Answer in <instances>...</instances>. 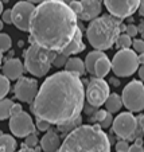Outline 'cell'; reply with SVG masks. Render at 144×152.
<instances>
[{
	"mask_svg": "<svg viewBox=\"0 0 144 152\" xmlns=\"http://www.w3.org/2000/svg\"><path fill=\"white\" fill-rule=\"evenodd\" d=\"M139 69V55L135 50H118L112 59V72L117 77H129Z\"/></svg>",
	"mask_w": 144,
	"mask_h": 152,
	"instance_id": "cell-6",
	"label": "cell"
},
{
	"mask_svg": "<svg viewBox=\"0 0 144 152\" xmlns=\"http://www.w3.org/2000/svg\"><path fill=\"white\" fill-rule=\"evenodd\" d=\"M3 12H4V10H3V1L0 0V15L3 14Z\"/></svg>",
	"mask_w": 144,
	"mask_h": 152,
	"instance_id": "cell-45",
	"label": "cell"
},
{
	"mask_svg": "<svg viewBox=\"0 0 144 152\" xmlns=\"http://www.w3.org/2000/svg\"><path fill=\"white\" fill-rule=\"evenodd\" d=\"M12 46L11 37L8 34H0V50L1 51H8Z\"/></svg>",
	"mask_w": 144,
	"mask_h": 152,
	"instance_id": "cell-27",
	"label": "cell"
},
{
	"mask_svg": "<svg viewBox=\"0 0 144 152\" xmlns=\"http://www.w3.org/2000/svg\"><path fill=\"white\" fill-rule=\"evenodd\" d=\"M20 112H23L22 105H20V104H14V105H12V109H11V116H15Z\"/></svg>",
	"mask_w": 144,
	"mask_h": 152,
	"instance_id": "cell-38",
	"label": "cell"
},
{
	"mask_svg": "<svg viewBox=\"0 0 144 152\" xmlns=\"http://www.w3.org/2000/svg\"><path fill=\"white\" fill-rule=\"evenodd\" d=\"M109 94V85L105 80L94 77L89 81L86 88V101L90 106L98 108V106L105 105Z\"/></svg>",
	"mask_w": 144,
	"mask_h": 152,
	"instance_id": "cell-8",
	"label": "cell"
},
{
	"mask_svg": "<svg viewBox=\"0 0 144 152\" xmlns=\"http://www.w3.org/2000/svg\"><path fill=\"white\" fill-rule=\"evenodd\" d=\"M69 7L73 10V12H74L77 16H80L81 12H82V4H81V1H78V0H72L69 3Z\"/></svg>",
	"mask_w": 144,
	"mask_h": 152,
	"instance_id": "cell-30",
	"label": "cell"
},
{
	"mask_svg": "<svg viewBox=\"0 0 144 152\" xmlns=\"http://www.w3.org/2000/svg\"><path fill=\"white\" fill-rule=\"evenodd\" d=\"M38 92H39L38 81L34 80V78H29V77H20L16 81L15 88H14L15 97L19 101H23V102H27V104L34 102Z\"/></svg>",
	"mask_w": 144,
	"mask_h": 152,
	"instance_id": "cell-11",
	"label": "cell"
},
{
	"mask_svg": "<svg viewBox=\"0 0 144 152\" xmlns=\"http://www.w3.org/2000/svg\"><path fill=\"white\" fill-rule=\"evenodd\" d=\"M18 152H39V149H34V148H29V147H24L22 149H19Z\"/></svg>",
	"mask_w": 144,
	"mask_h": 152,
	"instance_id": "cell-40",
	"label": "cell"
},
{
	"mask_svg": "<svg viewBox=\"0 0 144 152\" xmlns=\"http://www.w3.org/2000/svg\"><path fill=\"white\" fill-rule=\"evenodd\" d=\"M125 31H127V34L129 35L131 38H133V37H136V35H137L139 28L136 26H133V24H129V26L125 27Z\"/></svg>",
	"mask_w": 144,
	"mask_h": 152,
	"instance_id": "cell-36",
	"label": "cell"
},
{
	"mask_svg": "<svg viewBox=\"0 0 144 152\" xmlns=\"http://www.w3.org/2000/svg\"><path fill=\"white\" fill-rule=\"evenodd\" d=\"M86 90L78 75L70 72H58L47 77L31 105L37 118L62 125L81 115L85 105Z\"/></svg>",
	"mask_w": 144,
	"mask_h": 152,
	"instance_id": "cell-1",
	"label": "cell"
},
{
	"mask_svg": "<svg viewBox=\"0 0 144 152\" xmlns=\"http://www.w3.org/2000/svg\"><path fill=\"white\" fill-rule=\"evenodd\" d=\"M62 1H64V3H66V4H69L70 1H72V0H62Z\"/></svg>",
	"mask_w": 144,
	"mask_h": 152,
	"instance_id": "cell-48",
	"label": "cell"
},
{
	"mask_svg": "<svg viewBox=\"0 0 144 152\" xmlns=\"http://www.w3.org/2000/svg\"><path fill=\"white\" fill-rule=\"evenodd\" d=\"M61 139L55 131L49 129L43 135V137L40 139V148L45 152H58L61 148Z\"/></svg>",
	"mask_w": 144,
	"mask_h": 152,
	"instance_id": "cell-16",
	"label": "cell"
},
{
	"mask_svg": "<svg viewBox=\"0 0 144 152\" xmlns=\"http://www.w3.org/2000/svg\"><path fill=\"white\" fill-rule=\"evenodd\" d=\"M132 47L137 54H141L144 53V40L143 39H135L132 42Z\"/></svg>",
	"mask_w": 144,
	"mask_h": 152,
	"instance_id": "cell-32",
	"label": "cell"
},
{
	"mask_svg": "<svg viewBox=\"0 0 144 152\" xmlns=\"http://www.w3.org/2000/svg\"><path fill=\"white\" fill-rule=\"evenodd\" d=\"M50 126H51V124H50L49 121L42 120V118H38L37 120V128L39 129V131H42V132H47L50 129Z\"/></svg>",
	"mask_w": 144,
	"mask_h": 152,
	"instance_id": "cell-31",
	"label": "cell"
},
{
	"mask_svg": "<svg viewBox=\"0 0 144 152\" xmlns=\"http://www.w3.org/2000/svg\"><path fill=\"white\" fill-rule=\"evenodd\" d=\"M129 144L125 140H120L116 143V152H128L129 151Z\"/></svg>",
	"mask_w": 144,
	"mask_h": 152,
	"instance_id": "cell-33",
	"label": "cell"
},
{
	"mask_svg": "<svg viewBox=\"0 0 144 152\" xmlns=\"http://www.w3.org/2000/svg\"><path fill=\"white\" fill-rule=\"evenodd\" d=\"M104 4L112 16L125 19L139 10L140 0H104Z\"/></svg>",
	"mask_w": 144,
	"mask_h": 152,
	"instance_id": "cell-12",
	"label": "cell"
},
{
	"mask_svg": "<svg viewBox=\"0 0 144 152\" xmlns=\"http://www.w3.org/2000/svg\"><path fill=\"white\" fill-rule=\"evenodd\" d=\"M26 140H24V147H29V148H35L38 144V136L35 132L30 133L27 137H24Z\"/></svg>",
	"mask_w": 144,
	"mask_h": 152,
	"instance_id": "cell-29",
	"label": "cell"
},
{
	"mask_svg": "<svg viewBox=\"0 0 144 152\" xmlns=\"http://www.w3.org/2000/svg\"><path fill=\"white\" fill-rule=\"evenodd\" d=\"M139 14L144 16V0H140V6H139Z\"/></svg>",
	"mask_w": 144,
	"mask_h": 152,
	"instance_id": "cell-42",
	"label": "cell"
},
{
	"mask_svg": "<svg viewBox=\"0 0 144 152\" xmlns=\"http://www.w3.org/2000/svg\"><path fill=\"white\" fill-rule=\"evenodd\" d=\"M0 152H4V149H3V148H1V147H0Z\"/></svg>",
	"mask_w": 144,
	"mask_h": 152,
	"instance_id": "cell-49",
	"label": "cell"
},
{
	"mask_svg": "<svg viewBox=\"0 0 144 152\" xmlns=\"http://www.w3.org/2000/svg\"><path fill=\"white\" fill-rule=\"evenodd\" d=\"M112 70V62L107 55H102L100 59L96 62L94 66V75L98 78H104L108 75V73Z\"/></svg>",
	"mask_w": 144,
	"mask_h": 152,
	"instance_id": "cell-19",
	"label": "cell"
},
{
	"mask_svg": "<svg viewBox=\"0 0 144 152\" xmlns=\"http://www.w3.org/2000/svg\"><path fill=\"white\" fill-rule=\"evenodd\" d=\"M10 80L4 74H0V100H3L10 92Z\"/></svg>",
	"mask_w": 144,
	"mask_h": 152,
	"instance_id": "cell-26",
	"label": "cell"
},
{
	"mask_svg": "<svg viewBox=\"0 0 144 152\" xmlns=\"http://www.w3.org/2000/svg\"><path fill=\"white\" fill-rule=\"evenodd\" d=\"M84 49H85V45H84V42H82V31H81V28H78V31L75 32L73 40L67 45V47H65L61 53H64L67 57H72V55H74V54H78V53L84 51Z\"/></svg>",
	"mask_w": 144,
	"mask_h": 152,
	"instance_id": "cell-17",
	"label": "cell"
},
{
	"mask_svg": "<svg viewBox=\"0 0 144 152\" xmlns=\"http://www.w3.org/2000/svg\"><path fill=\"white\" fill-rule=\"evenodd\" d=\"M1 20H3L4 23H7V24L12 23V12H11V10H6V11L1 14Z\"/></svg>",
	"mask_w": 144,
	"mask_h": 152,
	"instance_id": "cell-35",
	"label": "cell"
},
{
	"mask_svg": "<svg viewBox=\"0 0 144 152\" xmlns=\"http://www.w3.org/2000/svg\"><path fill=\"white\" fill-rule=\"evenodd\" d=\"M24 69L26 67H24V63H22V61L18 59V58H11L3 65L1 70H3V74L11 81V80H19L22 77V74H23Z\"/></svg>",
	"mask_w": 144,
	"mask_h": 152,
	"instance_id": "cell-14",
	"label": "cell"
},
{
	"mask_svg": "<svg viewBox=\"0 0 144 152\" xmlns=\"http://www.w3.org/2000/svg\"><path fill=\"white\" fill-rule=\"evenodd\" d=\"M107 115H108V110H98V112H96V113H94L93 118H94L96 121H98V123H100L101 120H104L105 116H107Z\"/></svg>",
	"mask_w": 144,
	"mask_h": 152,
	"instance_id": "cell-37",
	"label": "cell"
},
{
	"mask_svg": "<svg viewBox=\"0 0 144 152\" xmlns=\"http://www.w3.org/2000/svg\"><path fill=\"white\" fill-rule=\"evenodd\" d=\"M1 61H3V51L0 50V66H1Z\"/></svg>",
	"mask_w": 144,
	"mask_h": 152,
	"instance_id": "cell-46",
	"label": "cell"
},
{
	"mask_svg": "<svg viewBox=\"0 0 144 152\" xmlns=\"http://www.w3.org/2000/svg\"><path fill=\"white\" fill-rule=\"evenodd\" d=\"M123 105L129 112H141L144 110V85L137 80L131 81L123 90Z\"/></svg>",
	"mask_w": 144,
	"mask_h": 152,
	"instance_id": "cell-7",
	"label": "cell"
},
{
	"mask_svg": "<svg viewBox=\"0 0 144 152\" xmlns=\"http://www.w3.org/2000/svg\"><path fill=\"white\" fill-rule=\"evenodd\" d=\"M128 152H144V147L143 145H139V144H132L129 147V151Z\"/></svg>",
	"mask_w": 144,
	"mask_h": 152,
	"instance_id": "cell-39",
	"label": "cell"
},
{
	"mask_svg": "<svg viewBox=\"0 0 144 152\" xmlns=\"http://www.w3.org/2000/svg\"><path fill=\"white\" fill-rule=\"evenodd\" d=\"M82 125V116H78V117H75L74 120H72V121H67V123H65V124H62V125H58V131L59 132H64V133H70L73 131V129H75V128H78V126H81Z\"/></svg>",
	"mask_w": 144,
	"mask_h": 152,
	"instance_id": "cell-23",
	"label": "cell"
},
{
	"mask_svg": "<svg viewBox=\"0 0 144 152\" xmlns=\"http://www.w3.org/2000/svg\"><path fill=\"white\" fill-rule=\"evenodd\" d=\"M121 32V23L112 15L98 16L90 22L86 28V38L96 50H109Z\"/></svg>",
	"mask_w": 144,
	"mask_h": 152,
	"instance_id": "cell-4",
	"label": "cell"
},
{
	"mask_svg": "<svg viewBox=\"0 0 144 152\" xmlns=\"http://www.w3.org/2000/svg\"><path fill=\"white\" fill-rule=\"evenodd\" d=\"M27 1H31V3H43V1H46V0H27Z\"/></svg>",
	"mask_w": 144,
	"mask_h": 152,
	"instance_id": "cell-44",
	"label": "cell"
},
{
	"mask_svg": "<svg viewBox=\"0 0 144 152\" xmlns=\"http://www.w3.org/2000/svg\"><path fill=\"white\" fill-rule=\"evenodd\" d=\"M104 54V51H101V50H94V51L89 53L85 58V66H86V72L90 73V74L94 75V66H96V62L100 59Z\"/></svg>",
	"mask_w": 144,
	"mask_h": 152,
	"instance_id": "cell-20",
	"label": "cell"
},
{
	"mask_svg": "<svg viewBox=\"0 0 144 152\" xmlns=\"http://www.w3.org/2000/svg\"><path fill=\"white\" fill-rule=\"evenodd\" d=\"M65 70L78 75V77H81V75H84L85 72H86V66H85V62L81 59V58L69 57L66 65H65Z\"/></svg>",
	"mask_w": 144,
	"mask_h": 152,
	"instance_id": "cell-18",
	"label": "cell"
},
{
	"mask_svg": "<svg viewBox=\"0 0 144 152\" xmlns=\"http://www.w3.org/2000/svg\"><path fill=\"white\" fill-rule=\"evenodd\" d=\"M105 106H107V110L109 113L118 112L121 109V106H123V98L118 94H116V93H110L107 102H105Z\"/></svg>",
	"mask_w": 144,
	"mask_h": 152,
	"instance_id": "cell-21",
	"label": "cell"
},
{
	"mask_svg": "<svg viewBox=\"0 0 144 152\" xmlns=\"http://www.w3.org/2000/svg\"><path fill=\"white\" fill-rule=\"evenodd\" d=\"M12 105H14L12 100H8V98H3V100H0V121L11 117Z\"/></svg>",
	"mask_w": 144,
	"mask_h": 152,
	"instance_id": "cell-24",
	"label": "cell"
},
{
	"mask_svg": "<svg viewBox=\"0 0 144 152\" xmlns=\"http://www.w3.org/2000/svg\"><path fill=\"white\" fill-rule=\"evenodd\" d=\"M139 63H140V65H144V53L139 54Z\"/></svg>",
	"mask_w": 144,
	"mask_h": 152,
	"instance_id": "cell-43",
	"label": "cell"
},
{
	"mask_svg": "<svg viewBox=\"0 0 144 152\" xmlns=\"http://www.w3.org/2000/svg\"><path fill=\"white\" fill-rule=\"evenodd\" d=\"M0 147L4 149V152H15L18 143L14 136L11 135H0Z\"/></svg>",
	"mask_w": 144,
	"mask_h": 152,
	"instance_id": "cell-22",
	"label": "cell"
},
{
	"mask_svg": "<svg viewBox=\"0 0 144 152\" xmlns=\"http://www.w3.org/2000/svg\"><path fill=\"white\" fill-rule=\"evenodd\" d=\"M10 131L16 137H27L30 133L35 132V124L31 116L26 112H20L10 117Z\"/></svg>",
	"mask_w": 144,
	"mask_h": 152,
	"instance_id": "cell-13",
	"label": "cell"
},
{
	"mask_svg": "<svg viewBox=\"0 0 144 152\" xmlns=\"http://www.w3.org/2000/svg\"><path fill=\"white\" fill-rule=\"evenodd\" d=\"M113 124V117H112V113H109L108 112V115L105 116V118L104 120H101L100 121V128H108V126H110Z\"/></svg>",
	"mask_w": 144,
	"mask_h": 152,
	"instance_id": "cell-34",
	"label": "cell"
},
{
	"mask_svg": "<svg viewBox=\"0 0 144 152\" xmlns=\"http://www.w3.org/2000/svg\"><path fill=\"white\" fill-rule=\"evenodd\" d=\"M82 4V12L78 18L82 20H90L98 18V15L101 14V3L100 0H81Z\"/></svg>",
	"mask_w": 144,
	"mask_h": 152,
	"instance_id": "cell-15",
	"label": "cell"
},
{
	"mask_svg": "<svg viewBox=\"0 0 144 152\" xmlns=\"http://www.w3.org/2000/svg\"><path fill=\"white\" fill-rule=\"evenodd\" d=\"M132 42L133 40L131 39V37L125 32V34H120L117 38V40H116V46L118 47L120 50L123 49H129L131 46H132Z\"/></svg>",
	"mask_w": 144,
	"mask_h": 152,
	"instance_id": "cell-25",
	"label": "cell"
},
{
	"mask_svg": "<svg viewBox=\"0 0 144 152\" xmlns=\"http://www.w3.org/2000/svg\"><path fill=\"white\" fill-rule=\"evenodd\" d=\"M67 59H69L67 55H65L64 53H58L57 57H55V59H54V62H53V65H54L55 67H65Z\"/></svg>",
	"mask_w": 144,
	"mask_h": 152,
	"instance_id": "cell-28",
	"label": "cell"
},
{
	"mask_svg": "<svg viewBox=\"0 0 144 152\" xmlns=\"http://www.w3.org/2000/svg\"><path fill=\"white\" fill-rule=\"evenodd\" d=\"M139 77H140V80L144 82V65H141V66L139 67Z\"/></svg>",
	"mask_w": 144,
	"mask_h": 152,
	"instance_id": "cell-41",
	"label": "cell"
},
{
	"mask_svg": "<svg viewBox=\"0 0 144 152\" xmlns=\"http://www.w3.org/2000/svg\"><path fill=\"white\" fill-rule=\"evenodd\" d=\"M78 16L62 0H46L35 7L30 20V43L61 53L78 31Z\"/></svg>",
	"mask_w": 144,
	"mask_h": 152,
	"instance_id": "cell-2",
	"label": "cell"
},
{
	"mask_svg": "<svg viewBox=\"0 0 144 152\" xmlns=\"http://www.w3.org/2000/svg\"><path fill=\"white\" fill-rule=\"evenodd\" d=\"M58 152H110V141L100 125H81L67 133Z\"/></svg>",
	"mask_w": 144,
	"mask_h": 152,
	"instance_id": "cell-3",
	"label": "cell"
},
{
	"mask_svg": "<svg viewBox=\"0 0 144 152\" xmlns=\"http://www.w3.org/2000/svg\"><path fill=\"white\" fill-rule=\"evenodd\" d=\"M113 132L123 140L133 139V135L137 128V118L133 116L132 112H123L113 118Z\"/></svg>",
	"mask_w": 144,
	"mask_h": 152,
	"instance_id": "cell-9",
	"label": "cell"
},
{
	"mask_svg": "<svg viewBox=\"0 0 144 152\" xmlns=\"http://www.w3.org/2000/svg\"><path fill=\"white\" fill-rule=\"evenodd\" d=\"M3 26H4V22L1 19H0V31H1V30H3Z\"/></svg>",
	"mask_w": 144,
	"mask_h": 152,
	"instance_id": "cell-47",
	"label": "cell"
},
{
	"mask_svg": "<svg viewBox=\"0 0 144 152\" xmlns=\"http://www.w3.org/2000/svg\"><path fill=\"white\" fill-rule=\"evenodd\" d=\"M57 54V51H51L31 43V46L24 51V67L34 77H45L51 69Z\"/></svg>",
	"mask_w": 144,
	"mask_h": 152,
	"instance_id": "cell-5",
	"label": "cell"
},
{
	"mask_svg": "<svg viewBox=\"0 0 144 152\" xmlns=\"http://www.w3.org/2000/svg\"><path fill=\"white\" fill-rule=\"evenodd\" d=\"M35 10L34 3L31 1H18L14 7H12V24H15L16 28L20 31H29L30 30V20H31L32 12Z\"/></svg>",
	"mask_w": 144,
	"mask_h": 152,
	"instance_id": "cell-10",
	"label": "cell"
}]
</instances>
